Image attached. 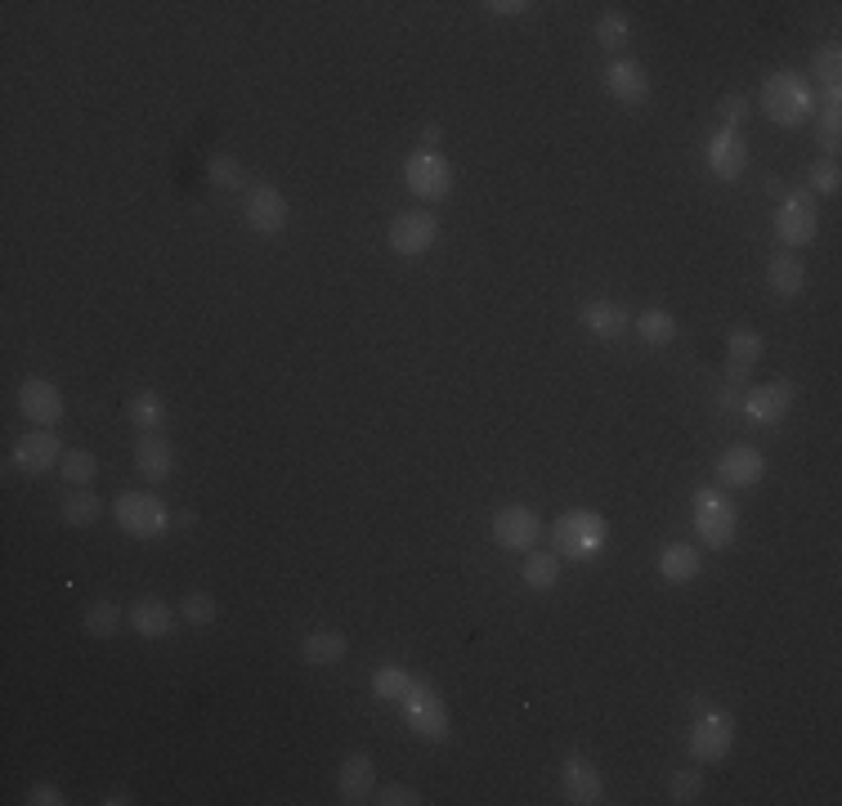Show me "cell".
<instances>
[{
	"mask_svg": "<svg viewBox=\"0 0 842 806\" xmlns=\"http://www.w3.org/2000/svg\"><path fill=\"white\" fill-rule=\"evenodd\" d=\"M552 542H556V556H565V561H592L610 542V525L592 512H569L556 520Z\"/></svg>",
	"mask_w": 842,
	"mask_h": 806,
	"instance_id": "obj_1",
	"label": "cell"
},
{
	"mask_svg": "<svg viewBox=\"0 0 842 806\" xmlns=\"http://www.w3.org/2000/svg\"><path fill=\"white\" fill-rule=\"evenodd\" d=\"M762 108L771 121L780 125H797V121H807L811 108H816V95L811 86L797 72H771L767 76V86H762Z\"/></svg>",
	"mask_w": 842,
	"mask_h": 806,
	"instance_id": "obj_2",
	"label": "cell"
},
{
	"mask_svg": "<svg viewBox=\"0 0 842 806\" xmlns=\"http://www.w3.org/2000/svg\"><path fill=\"white\" fill-rule=\"evenodd\" d=\"M112 516L131 538H161L166 525H171V506L153 493H121L112 502Z\"/></svg>",
	"mask_w": 842,
	"mask_h": 806,
	"instance_id": "obj_3",
	"label": "cell"
},
{
	"mask_svg": "<svg viewBox=\"0 0 842 806\" xmlns=\"http://www.w3.org/2000/svg\"><path fill=\"white\" fill-rule=\"evenodd\" d=\"M695 529H699V538H703L712 551H722V546L735 542L739 516H735V506H731L718 489H695Z\"/></svg>",
	"mask_w": 842,
	"mask_h": 806,
	"instance_id": "obj_4",
	"label": "cell"
},
{
	"mask_svg": "<svg viewBox=\"0 0 842 806\" xmlns=\"http://www.w3.org/2000/svg\"><path fill=\"white\" fill-rule=\"evenodd\" d=\"M404 717H408V726L421 735V739H448V708L444 699L426 686V682H412L399 699Z\"/></svg>",
	"mask_w": 842,
	"mask_h": 806,
	"instance_id": "obj_5",
	"label": "cell"
},
{
	"mask_svg": "<svg viewBox=\"0 0 842 806\" xmlns=\"http://www.w3.org/2000/svg\"><path fill=\"white\" fill-rule=\"evenodd\" d=\"M404 184H408L421 202H440V197H448V189H453V166H448L440 153H431V148H417V153L404 161Z\"/></svg>",
	"mask_w": 842,
	"mask_h": 806,
	"instance_id": "obj_6",
	"label": "cell"
},
{
	"mask_svg": "<svg viewBox=\"0 0 842 806\" xmlns=\"http://www.w3.org/2000/svg\"><path fill=\"white\" fill-rule=\"evenodd\" d=\"M775 233L784 246H807L820 233V216H816V197L811 193H784L780 210H775Z\"/></svg>",
	"mask_w": 842,
	"mask_h": 806,
	"instance_id": "obj_7",
	"label": "cell"
},
{
	"mask_svg": "<svg viewBox=\"0 0 842 806\" xmlns=\"http://www.w3.org/2000/svg\"><path fill=\"white\" fill-rule=\"evenodd\" d=\"M735 739V721L718 708H699L695 726H690V757L695 761H722Z\"/></svg>",
	"mask_w": 842,
	"mask_h": 806,
	"instance_id": "obj_8",
	"label": "cell"
},
{
	"mask_svg": "<svg viewBox=\"0 0 842 806\" xmlns=\"http://www.w3.org/2000/svg\"><path fill=\"white\" fill-rule=\"evenodd\" d=\"M440 238V220L431 210H404V216L390 225V246L399 256H421V251H431Z\"/></svg>",
	"mask_w": 842,
	"mask_h": 806,
	"instance_id": "obj_9",
	"label": "cell"
},
{
	"mask_svg": "<svg viewBox=\"0 0 842 806\" xmlns=\"http://www.w3.org/2000/svg\"><path fill=\"white\" fill-rule=\"evenodd\" d=\"M793 408V381H767V386H757L744 395V417L757 421V426H775L784 421Z\"/></svg>",
	"mask_w": 842,
	"mask_h": 806,
	"instance_id": "obj_10",
	"label": "cell"
},
{
	"mask_svg": "<svg viewBox=\"0 0 842 806\" xmlns=\"http://www.w3.org/2000/svg\"><path fill=\"white\" fill-rule=\"evenodd\" d=\"M19 408L27 421H36V426H55V421H63V395L55 390V381H40V376H27L23 386H19Z\"/></svg>",
	"mask_w": 842,
	"mask_h": 806,
	"instance_id": "obj_11",
	"label": "cell"
},
{
	"mask_svg": "<svg viewBox=\"0 0 842 806\" xmlns=\"http://www.w3.org/2000/svg\"><path fill=\"white\" fill-rule=\"evenodd\" d=\"M538 516L529 512V506H502V512L493 516V542L497 546H507V551H529L538 542Z\"/></svg>",
	"mask_w": 842,
	"mask_h": 806,
	"instance_id": "obj_12",
	"label": "cell"
},
{
	"mask_svg": "<svg viewBox=\"0 0 842 806\" xmlns=\"http://www.w3.org/2000/svg\"><path fill=\"white\" fill-rule=\"evenodd\" d=\"M246 225L256 233H265V238L282 233L287 229V197L274 184H256L246 197Z\"/></svg>",
	"mask_w": 842,
	"mask_h": 806,
	"instance_id": "obj_13",
	"label": "cell"
},
{
	"mask_svg": "<svg viewBox=\"0 0 842 806\" xmlns=\"http://www.w3.org/2000/svg\"><path fill=\"white\" fill-rule=\"evenodd\" d=\"M744 166H748V144L739 131H722L708 140V171L718 176V180H739L744 176Z\"/></svg>",
	"mask_w": 842,
	"mask_h": 806,
	"instance_id": "obj_14",
	"label": "cell"
},
{
	"mask_svg": "<svg viewBox=\"0 0 842 806\" xmlns=\"http://www.w3.org/2000/svg\"><path fill=\"white\" fill-rule=\"evenodd\" d=\"M718 476L731 489H753V484H762V476H767V457L757 448H748V444H735V448H726L718 457Z\"/></svg>",
	"mask_w": 842,
	"mask_h": 806,
	"instance_id": "obj_15",
	"label": "cell"
},
{
	"mask_svg": "<svg viewBox=\"0 0 842 806\" xmlns=\"http://www.w3.org/2000/svg\"><path fill=\"white\" fill-rule=\"evenodd\" d=\"M561 780H565V797H569V802H578V806H597V802H601V793H605L601 771H597L587 757H578V753H569V757H565Z\"/></svg>",
	"mask_w": 842,
	"mask_h": 806,
	"instance_id": "obj_16",
	"label": "cell"
},
{
	"mask_svg": "<svg viewBox=\"0 0 842 806\" xmlns=\"http://www.w3.org/2000/svg\"><path fill=\"white\" fill-rule=\"evenodd\" d=\"M372 789H376L372 757L368 753H350L341 761V775H336V793H341V802L359 806V802H372Z\"/></svg>",
	"mask_w": 842,
	"mask_h": 806,
	"instance_id": "obj_17",
	"label": "cell"
},
{
	"mask_svg": "<svg viewBox=\"0 0 842 806\" xmlns=\"http://www.w3.org/2000/svg\"><path fill=\"white\" fill-rule=\"evenodd\" d=\"M605 86H610V95L623 99V104H646V99H650V76H646V68H641V63H627V59H618V63L605 68Z\"/></svg>",
	"mask_w": 842,
	"mask_h": 806,
	"instance_id": "obj_18",
	"label": "cell"
},
{
	"mask_svg": "<svg viewBox=\"0 0 842 806\" xmlns=\"http://www.w3.org/2000/svg\"><path fill=\"white\" fill-rule=\"evenodd\" d=\"M757 359H762V336H757L753 327H735L731 346H726V381L731 386H739V381L757 368Z\"/></svg>",
	"mask_w": 842,
	"mask_h": 806,
	"instance_id": "obj_19",
	"label": "cell"
},
{
	"mask_svg": "<svg viewBox=\"0 0 842 806\" xmlns=\"http://www.w3.org/2000/svg\"><path fill=\"white\" fill-rule=\"evenodd\" d=\"M14 461L23 466V471L40 476V471H50V466H59V461H63V453H59V440H55L50 431H32V435H23V440H19Z\"/></svg>",
	"mask_w": 842,
	"mask_h": 806,
	"instance_id": "obj_20",
	"label": "cell"
},
{
	"mask_svg": "<svg viewBox=\"0 0 842 806\" xmlns=\"http://www.w3.org/2000/svg\"><path fill=\"white\" fill-rule=\"evenodd\" d=\"M350 650L346 641V631H336V627H323V631H310L305 641H301V659L310 667H332V663H341Z\"/></svg>",
	"mask_w": 842,
	"mask_h": 806,
	"instance_id": "obj_21",
	"label": "cell"
},
{
	"mask_svg": "<svg viewBox=\"0 0 842 806\" xmlns=\"http://www.w3.org/2000/svg\"><path fill=\"white\" fill-rule=\"evenodd\" d=\"M131 627H135L140 636H148V641H161V636H171L176 614H171V605H166V601L144 597V601L131 605Z\"/></svg>",
	"mask_w": 842,
	"mask_h": 806,
	"instance_id": "obj_22",
	"label": "cell"
},
{
	"mask_svg": "<svg viewBox=\"0 0 842 806\" xmlns=\"http://www.w3.org/2000/svg\"><path fill=\"white\" fill-rule=\"evenodd\" d=\"M135 466H140L144 480H171V471H176V448L166 444V440H157V435H144V440L135 444Z\"/></svg>",
	"mask_w": 842,
	"mask_h": 806,
	"instance_id": "obj_23",
	"label": "cell"
},
{
	"mask_svg": "<svg viewBox=\"0 0 842 806\" xmlns=\"http://www.w3.org/2000/svg\"><path fill=\"white\" fill-rule=\"evenodd\" d=\"M699 551L695 546H686V542H667L663 551H659V574L667 578V582H690L695 574H699Z\"/></svg>",
	"mask_w": 842,
	"mask_h": 806,
	"instance_id": "obj_24",
	"label": "cell"
},
{
	"mask_svg": "<svg viewBox=\"0 0 842 806\" xmlns=\"http://www.w3.org/2000/svg\"><path fill=\"white\" fill-rule=\"evenodd\" d=\"M125 417H131V426H140L144 435H157L166 426V404L157 390H140L125 399Z\"/></svg>",
	"mask_w": 842,
	"mask_h": 806,
	"instance_id": "obj_25",
	"label": "cell"
},
{
	"mask_svg": "<svg viewBox=\"0 0 842 806\" xmlns=\"http://www.w3.org/2000/svg\"><path fill=\"white\" fill-rule=\"evenodd\" d=\"M582 323L592 327L597 336H605V341H614V336H623L632 327V314L623 305H614V301H592L582 310Z\"/></svg>",
	"mask_w": 842,
	"mask_h": 806,
	"instance_id": "obj_26",
	"label": "cell"
},
{
	"mask_svg": "<svg viewBox=\"0 0 842 806\" xmlns=\"http://www.w3.org/2000/svg\"><path fill=\"white\" fill-rule=\"evenodd\" d=\"M767 282H771L775 296H797V291L807 287V269H803V261L784 251V256H771V261H767Z\"/></svg>",
	"mask_w": 842,
	"mask_h": 806,
	"instance_id": "obj_27",
	"label": "cell"
},
{
	"mask_svg": "<svg viewBox=\"0 0 842 806\" xmlns=\"http://www.w3.org/2000/svg\"><path fill=\"white\" fill-rule=\"evenodd\" d=\"M520 574H525V582L533 591H546V587H556V578H561V556H556V551H529Z\"/></svg>",
	"mask_w": 842,
	"mask_h": 806,
	"instance_id": "obj_28",
	"label": "cell"
},
{
	"mask_svg": "<svg viewBox=\"0 0 842 806\" xmlns=\"http://www.w3.org/2000/svg\"><path fill=\"white\" fill-rule=\"evenodd\" d=\"M637 336L646 346H672V336H677V318L667 310H646L637 314Z\"/></svg>",
	"mask_w": 842,
	"mask_h": 806,
	"instance_id": "obj_29",
	"label": "cell"
},
{
	"mask_svg": "<svg viewBox=\"0 0 842 806\" xmlns=\"http://www.w3.org/2000/svg\"><path fill=\"white\" fill-rule=\"evenodd\" d=\"M99 516H104V502H99V493H91V489H76L72 497H63V520H68V525L86 529V525H95Z\"/></svg>",
	"mask_w": 842,
	"mask_h": 806,
	"instance_id": "obj_30",
	"label": "cell"
},
{
	"mask_svg": "<svg viewBox=\"0 0 842 806\" xmlns=\"http://www.w3.org/2000/svg\"><path fill=\"white\" fill-rule=\"evenodd\" d=\"M95 471H99L95 453H86V448H72V453H63V480H68V484L86 489V484L95 480Z\"/></svg>",
	"mask_w": 842,
	"mask_h": 806,
	"instance_id": "obj_31",
	"label": "cell"
},
{
	"mask_svg": "<svg viewBox=\"0 0 842 806\" xmlns=\"http://www.w3.org/2000/svg\"><path fill=\"white\" fill-rule=\"evenodd\" d=\"M627 36H632L627 14H618V10L601 14V23H597V40H601V50H623V46H627Z\"/></svg>",
	"mask_w": 842,
	"mask_h": 806,
	"instance_id": "obj_32",
	"label": "cell"
},
{
	"mask_svg": "<svg viewBox=\"0 0 842 806\" xmlns=\"http://www.w3.org/2000/svg\"><path fill=\"white\" fill-rule=\"evenodd\" d=\"M408 686H412V676H408L404 667H395V663H386V667L372 672V690L382 695V699H404Z\"/></svg>",
	"mask_w": 842,
	"mask_h": 806,
	"instance_id": "obj_33",
	"label": "cell"
},
{
	"mask_svg": "<svg viewBox=\"0 0 842 806\" xmlns=\"http://www.w3.org/2000/svg\"><path fill=\"white\" fill-rule=\"evenodd\" d=\"M81 623H86L91 636H112L121 627V610L112 601H95V605H86V618Z\"/></svg>",
	"mask_w": 842,
	"mask_h": 806,
	"instance_id": "obj_34",
	"label": "cell"
},
{
	"mask_svg": "<svg viewBox=\"0 0 842 806\" xmlns=\"http://www.w3.org/2000/svg\"><path fill=\"white\" fill-rule=\"evenodd\" d=\"M206 180L216 184V189H242V184H246V180H242V166H238L233 157H225V153L206 161Z\"/></svg>",
	"mask_w": 842,
	"mask_h": 806,
	"instance_id": "obj_35",
	"label": "cell"
},
{
	"mask_svg": "<svg viewBox=\"0 0 842 806\" xmlns=\"http://www.w3.org/2000/svg\"><path fill=\"white\" fill-rule=\"evenodd\" d=\"M180 618L193 623V627H206L211 618H216V601H211L206 591H189L184 605H180Z\"/></svg>",
	"mask_w": 842,
	"mask_h": 806,
	"instance_id": "obj_36",
	"label": "cell"
},
{
	"mask_svg": "<svg viewBox=\"0 0 842 806\" xmlns=\"http://www.w3.org/2000/svg\"><path fill=\"white\" fill-rule=\"evenodd\" d=\"M667 793H672V802H699L703 775H699V771H677V775L667 780Z\"/></svg>",
	"mask_w": 842,
	"mask_h": 806,
	"instance_id": "obj_37",
	"label": "cell"
},
{
	"mask_svg": "<svg viewBox=\"0 0 842 806\" xmlns=\"http://www.w3.org/2000/svg\"><path fill=\"white\" fill-rule=\"evenodd\" d=\"M838 76H842V50H838V46H825V50L816 55V81L829 91V86H838Z\"/></svg>",
	"mask_w": 842,
	"mask_h": 806,
	"instance_id": "obj_38",
	"label": "cell"
},
{
	"mask_svg": "<svg viewBox=\"0 0 842 806\" xmlns=\"http://www.w3.org/2000/svg\"><path fill=\"white\" fill-rule=\"evenodd\" d=\"M838 184H842L838 157H825V161L811 166V189H816V193H838Z\"/></svg>",
	"mask_w": 842,
	"mask_h": 806,
	"instance_id": "obj_39",
	"label": "cell"
},
{
	"mask_svg": "<svg viewBox=\"0 0 842 806\" xmlns=\"http://www.w3.org/2000/svg\"><path fill=\"white\" fill-rule=\"evenodd\" d=\"M718 117H722V125H726V131H739V125H744V117H748V99H744V95H722V104H718Z\"/></svg>",
	"mask_w": 842,
	"mask_h": 806,
	"instance_id": "obj_40",
	"label": "cell"
},
{
	"mask_svg": "<svg viewBox=\"0 0 842 806\" xmlns=\"http://www.w3.org/2000/svg\"><path fill=\"white\" fill-rule=\"evenodd\" d=\"M372 802H382V806H417V802H421V793H417V789H408V784H386V789L376 793Z\"/></svg>",
	"mask_w": 842,
	"mask_h": 806,
	"instance_id": "obj_41",
	"label": "cell"
},
{
	"mask_svg": "<svg viewBox=\"0 0 842 806\" xmlns=\"http://www.w3.org/2000/svg\"><path fill=\"white\" fill-rule=\"evenodd\" d=\"M27 806H63V789L59 784H27Z\"/></svg>",
	"mask_w": 842,
	"mask_h": 806,
	"instance_id": "obj_42",
	"label": "cell"
},
{
	"mask_svg": "<svg viewBox=\"0 0 842 806\" xmlns=\"http://www.w3.org/2000/svg\"><path fill=\"white\" fill-rule=\"evenodd\" d=\"M489 10L493 14H520V10H529L525 0H489Z\"/></svg>",
	"mask_w": 842,
	"mask_h": 806,
	"instance_id": "obj_43",
	"label": "cell"
},
{
	"mask_svg": "<svg viewBox=\"0 0 842 806\" xmlns=\"http://www.w3.org/2000/svg\"><path fill=\"white\" fill-rule=\"evenodd\" d=\"M104 802H108V806H125V802H135V797H131V793H125V789H112V793H108Z\"/></svg>",
	"mask_w": 842,
	"mask_h": 806,
	"instance_id": "obj_44",
	"label": "cell"
}]
</instances>
